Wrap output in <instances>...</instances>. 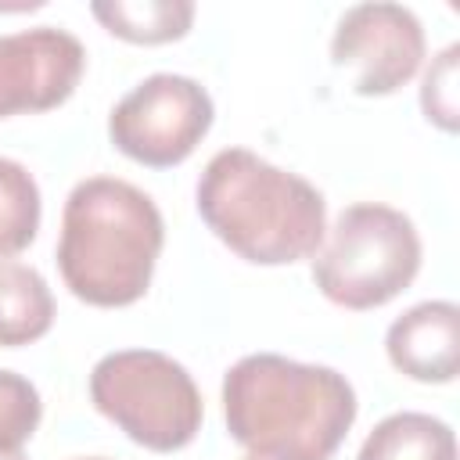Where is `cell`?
Returning <instances> with one entry per match:
<instances>
[{
    "label": "cell",
    "instance_id": "cell-14",
    "mask_svg": "<svg viewBox=\"0 0 460 460\" xmlns=\"http://www.w3.org/2000/svg\"><path fill=\"white\" fill-rule=\"evenodd\" d=\"M40 392L11 370H0V453L22 449L40 424Z\"/></svg>",
    "mask_w": 460,
    "mask_h": 460
},
{
    "label": "cell",
    "instance_id": "cell-1",
    "mask_svg": "<svg viewBox=\"0 0 460 460\" xmlns=\"http://www.w3.org/2000/svg\"><path fill=\"white\" fill-rule=\"evenodd\" d=\"M223 417L248 453L327 460L356 420V392L331 367L255 352L226 370Z\"/></svg>",
    "mask_w": 460,
    "mask_h": 460
},
{
    "label": "cell",
    "instance_id": "cell-9",
    "mask_svg": "<svg viewBox=\"0 0 460 460\" xmlns=\"http://www.w3.org/2000/svg\"><path fill=\"white\" fill-rule=\"evenodd\" d=\"M399 374L428 385H446L460 370V309L453 302H420L406 309L385 338Z\"/></svg>",
    "mask_w": 460,
    "mask_h": 460
},
{
    "label": "cell",
    "instance_id": "cell-8",
    "mask_svg": "<svg viewBox=\"0 0 460 460\" xmlns=\"http://www.w3.org/2000/svg\"><path fill=\"white\" fill-rule=\"evenodd\" d=\"M83 43L54 25L0 36V119L47 111L72 97L83 79Z\"/></svg>",
    "mask_w": 460,
    "mask_h": 460
},
{
    "label": "cell",
    "instance_id": "cell-11",
    "mask_svg": "<svg viewBox=\"0 0 460 460\" xmlns=\"http://www.w3.org/2000/svg\"><path fill=\"white\" fill-rule=\"evenodd\" d=\"M356 460H456V438L446 420L406 410L385 417L367 435Z\"/></svg>",
    "mask_w": 460,
    "mask_h": 460
},
{
    "label": "cell",
    "instance_id": "cell-17",
    "mask_svg": "<svg viewBox=\"0 0 460 460\" xmlns=\"http://www.w3.org/2000/svg\"><path fill=\"white\" fill-rule=\"evenodd\" d=\"M244 460H284V456H270V453H248Z\"/></svg>",
    "mask_w": 460,
    "mask_h": 460
},
{
    "label": "cell",
    "instance_id": "cell-7",
    "mask_svg": "<svg viewBox=\"0 0 460 460\" xmlns=\"http://www.w3.org/2000/svg\"><path fill=\"white\" fill-rule=\"evenodd\" d=\"M334 65H356V93H392L413 79L424 58V29L402 4H356L331 40Z\"/></svg>",
    "mask_w": 460,
    "mask_h": 460
},
{
    "label": "cell",
    "instance_id": "cell-16",
    "mask_svg": "<svg viewBox=\"0 0 460 460\" xmlns=\"http://www.w3.org/2000/svg\"><path fill=\"white\" fill-rule=\"evenodd\" d=\"M0 460H29L22 449H7V453H0Z\"/></svg>",
    "mask_w": 460,
    "mask_h": 460
},
{
    "label": "cell",
    "instance_id": "cell-3",
    "mask_svg": "<svg viewBox=\"0 0 460 460\" xmlns=\"http://www.w3.org/2000/svg\"><path fill=\"white\" fill-rule=\"evenodd\" d=\"M162 241V212L140 187L90 176L65 201L58 270L86 305H129L147 291Z\"/></svg>",
    "mask_w": 460,
    "mask_h": 460
},
{
    "label": "cell",
    "instance_id": "cell-10",
    "mask_svg": "<svg viewBox=\"0 0 460 460\" xmlns=\"http://www.w3.org/2000/svg\"><path fill=\"white\" fill-rule=\"evenodd\" d=\"M54 323L47 280L22 262H0V345L18 349L43 338Z\"/></svg>",
    "mask_w": 460,
    "mask_h": 460
},
{
    "label": "cell",
    "instance_id": "cell-2",
    "mask_svg": "<svg viewBox=\"0 0 460 460\" xmlns=\"http://www.w3.org/2000/svg\"><path fill=\"white\" fill-rule=\"evenodd\" d=\"M198 212L230 252L259 266L309 259L327 234L323 194L248 147L208 158L198 180Z\"/></svg>",
    "mask_w": 460,
    "mask_h": 460
},
{
    "label": "cell",
    "instance_id": "cell-15",
    "mask_svg": "<svg viewBox=\"0 0 460 460\" xmlns=\"http://www.w3.org/2000/svg\"><path fill=\"white\" fill-rule=\"evenodd\" d=\"M420 104L431 122H438L442 129H456V47H446L438 61L428 68Z\"/></svg>",
    "mask_w": 460,
    "mask_h": 460
},
{
    "label": "cell",
    "instance_id": "cell-4",
    "mask_svg": "<svg viewBox=\"0 0 460 460\" xmlns=\"http://www.w3.org/2000/svg\"><path fill=\"white\" fill-rule=\"evenodd\" d=\"M420 270V237L399 208L349 205L316 248L313 280L334 305L377 309L392 302Z\"/></svg>",
    "mask_w": 460,
    "mask_h": 460
},
{
    "label": "cell",
    "instance_id": "cell-18",
    "mask_svg": "<svg viewBox=\"0 0 460 460\" xmlns=\"http://www.w3.org/2000/svg\"><path fill=\"white\" fill-rule=\"evenodd\" d=\"M86 460H104V456H86Z\"/></svg>",
    "mask_w": 460,
    "mask_h": 460
},
{
    "label": "cell",
    "instance_id": "cell-6",
    "mask_svg": "<svg viewBox=\"0 0 460 460\" xmlns=\"http://www.w3.org/2000/svg\"><path fill=\"white\" fill-rule=\"evenodd\" d=\"M212 126V97L190 75L158 72L133 86L108 119L111 144L151 169L180 165Z\"/></svg>",
    "mask_w": 460,
    "mask_h": 460
},
{
    "label": "cell",
    "instance_id": "cell-12",
    "mask_svg": "<svg viewBox=\"0 0 460 460\" xmlns=\"http://www.w3.org/2000/svg\"><path fill=\"white\" fill-rule=\"evenodd\" d=\"M90 11L111 36L129 43H169L194 22L190 0H97Z\"/></svg>",
    "mask_w": 460,
    "mask_h": 460
},
{
    "label": "cell",
    "instance_id": "cell-5",
    "mask_svg": "<svg viewBox=\"0 0 460 460\" xmlns=\"http://www.w3.org/2000/svg\"><path fill=\"white\" fill-rule=\"evenodd\" d=\"M93 406L137 446L155 453L183 449L201 428V392L165 352L126 349L104 356L90 374Z\"/></svg>",
    "mask_w": 460,
    "mask_h": 460
},
{
    "label": "cell",
    "instance_id": "cell-13",
    "mask_svg": "<svg viewBox=\"0 0 460 460\" xmlns=\"http://www.w3.org/2000/svg\"><path fill=\"white\" fill-rule=\"evenodd\" d=\"M36 230H40V187L22 162L0 158V259L25 252Z\"/></svg>",
    "mask_w": 460,
    "mask_h": 460
}]
</instances>
